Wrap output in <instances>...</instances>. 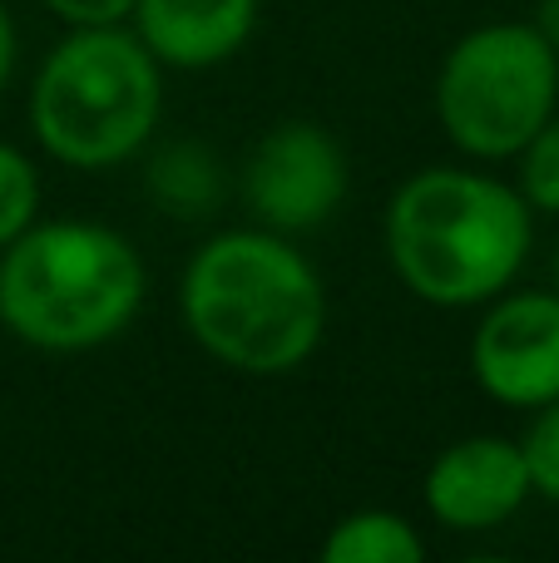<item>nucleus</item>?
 I'll list each match as a JSON object with an SVG mask.
<instances>
[{
  "instance_id": "39448f33",
  "label": "nucleus",
  "mask_w": 559,
  "mask_h": 563,
  "mask_svg": "<svg viewBox=\"0 0 559 563\" xmlns=\"http://www.w3.org/2000/svg\"><path fill=\"white\" fill-rule=\"evenodd\" d=\"M559 109V55L535 20H491L446 49L436 69V119L465 158L501 164Z\"/></svg>"
},
{
  "instance_id": "423d86ee",
  "label": "nucleus",
  "mask_w": 559,
  "mask_h": 563,
  "mask_svg": "<svg viewBox=\"0 0 559 563\" xmlns=\"http://www.w3.org/2000/svg\"><path fill=\"white\" fill-rule=\"evenodd\" d=\"M347 184H352L347 148L337 144L332 129L313 119L273 124L253 144L243 168V198L257 228H273L283 238L332 223L337 208L347 203Z\"/></svg>"
},
{
  "instance_id": "7ed1b4c3",
  "label": "nucleus",
  "mask_w": 559,
  "mask_h": 563,
  "mask_svg": "<svg viewBox=\"0 0 559 563\" xmlns=\"http://www.w3.org/2000/svg\"><path fill=\"white\" fill-rule=\"evenodd\" d=\"M149 267L119 228L35 218L0 247V327L55 356L109 346L134 327Z\"/></svg>"
},
{
  "instance_id": "1a4fd4ad",
  "label": "nucleus",
  "mask_w": 559,
  "mask_h": 563,
  "mask_svg": "<svg viewBox=\"0 0 559 563\" xmlns=\"http://www.w3.org/2000/svg\"><path fill=\"white\" fill-rule=\"evenodd\" d=\"M263 0H134L129 30L164 69H213L243 55Z\"/></svg>"
},
{
  "instance_id": "ddd939ff",
  "label": "nucleus",
  "mask_w": 559,
  "mask_h": 563,
  "mask_svg": "<svg viewBox=\"0 0 559 563\" xmlns=\"http://www.w3.org/2000/svg\"><path fill=\"white\" fill-rule=\"evenodd\" d=\"M520 198L535 213H559V109L535 129V139L520 148Z\"/></svg>"
},
{
  "instance_id": "f257e3e1",
  "label": "nucleus",
  "mask_w": 559,
  "mask_h": 563,
  "mask_svg": "<svg viewBox=\"0 0 559 563\" xmlns=\"http://www.w3.org/2000/svg\"><path fill=\"white\" fill-rule=\"evenodd\" d=\"M194 346L238 376H287L327 336V287L293 238L273 228L213 233L178 277Z\"/></svg>"
},
{
  "instance_id": "f03ea898",
  "label": "nucleus",
  "mask_w": 559,
  "mask_h": 563,
  "mask_svg": "<svg viewBox=\"0 0 559 563\" xmlns=\"http://www.w3.org/2000/svg\"><path fill=\"white\" fill-rule=\"evenodd\" d=\"M386 263L412 297L461 311L515 287L535 243V208L481 168H416L382 218Z\"/></svg>"
},
{
  "instance_id": "6e6552de",
  "label": "nucleus",
  "mask_w": 559,
  "mask_h": 563,
  "mask_svg": "<svg viewBox=\"0 0 559 563\" xmlns=\"http://www.w3.org/2000/svg\"><path fill=\"white\" fill-rule=\"evenodd\" d=\"M535 495L520 440L511 435H461L431 460L421 479L426 515L456 534L501 529Z\"/></svg>"
},
{
  "instance_id": "2eb2a0df",
  "label": "nucleus",
  "mask_w": 559,
  "mask_h": 563,
  "mask_svg": "<svg viewBox=\"0 0 559 563\" xmlns=\"http://www.w3.org/2000/svg\"><path fill=\"white\" fill-rule=\"evenodd\" d=\"M45 10L55 20H65L69 30H85V25H129V15H134V0H45Z\"/></svg>"
},
{
  "instance_id": "f3484780",
  "label": "nucleus",
  "mask_w": 559,
  "mask_h": 563,
  "mask_svg": "<svg viewBox=\"0 0 559 563\" xmlns=\"http://www.w3.org/2000/svg\"><path fill=\"white\" fill-rule=\"evenodd\" d=\"M535 30L550 40V49L559 55V0H540V10H535Z\"/></svg>"
},
{
  "instance_id": "dca6fc26",
  "label": "nucleus",
  "mask_w": 559,
  "mask_h": 563,
  "mask_svg": "<svg viewBox=\"0 0 559 563\" xmlns=\"http://www.w3.org/2000/svg\"><path fill=\"white\" fill-rule=\"evenodd\" d=\"M10 75H15V25H10V15L0 10V95H6Z\"/></svg>"
},
{
  "instance_id": "4468645a",
  "label": "nucleus",
  "mask_w": 559,
  "mask_h": 563,
  "mask_svg": "<svg viewBox=\"0 0 559 563\" xmlns=\"http://www.w3.org/2000/svg\"><path fill=\"white\" fill-rule=\"evenodd\" d=\"M530 430H525L520 450H525V465H530V485L540 499L559 505V400L550 406L530 410Z\"/></svg>"
},
{
  "instance_id": "f8f14e48",
  "label": "nucleus",
  "mask_w": 559,
  "mask_h": 563,
  "mask_svg": "<svg viewBox=\"0 0 559 563\" xmlns=\"http://www.w3.org/2000/svg\"><path fill=\"white\" fill-rule=\"evenodd\" d=\"M40 218V168L30 154L0 139V247Z\"/></svg>"
},
{
  "instance_id": "9d476101",
  "label": "nucleus",
  "mask_w": 559,
  "mask_h": 563,
  "mask_svg": "<svg viewBox=\"0 0 559 563\" xmlns=\"http://www.w3.org/2000/svg\"><path fill=\"white\" fill-rule=\"evenodd\" d=\"M327 563H421L426 539L396 509H352L322 539Z\"/></svg>"
},
{
  "instance_id": "20e7f679",
  "label": "nucleus",
  "mask_w": 559,
  "mask_h": 563,
  "mask_svg": "<svg viewBox=\"0 0 559 563\" xmlns=\"http://www.w3.org/2000/svg\"><path fill=\"white\" fill-rule=\"evenodd\" d=\"M164 119V65L129 25L69 30L30 85V134L55 164L105 174Z\"/></svg>"
},
{
  "instance_id": "a211bd4d",
  "label": "nucleus",
  "mask_w": 559,
  "mask_h": 563,
  "mask_svg": "<svg viewBox=\"0 0 559 563\" xmlns=\"http://www.w3.org/2000/svg\"><path fill=\"white\" fill-rule=\"evenodd\" d=\"M555 291H559V247H555Z\"/></svg>"
},
{
  "instance_id": "9b49d317",
  "label": "nucleus",
  "mask_w": 559,
  "mask_h": 563,
  "mask_svg": "<svg viewBox=\"0 0 559 563\" xmlns=\"http://www.w3.org/2000/svg\"><path fill=\"white\" fill-rule=\"evenodd\" d=\"M149 194L168 213H213L223 198V168L198 144H168L149 168Z\"/></svg>"
},
{
  "instance_id": "0eeeda50",
  "label": "nucleus",
  "mask_w": 559,
  "mask_h": 563,
  "mask_svg": "<svg viewBox=\"0 0 559 563\" xmlns=\"http://www.w3.org/2000/svg\"><path fill=\"white\" fill-rule=\"evenodd\" d=\"M471 376L495 406L540 410L559 400V291H511L485 301L471 331Z\"/></svg>"
}]
</instances>
